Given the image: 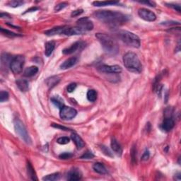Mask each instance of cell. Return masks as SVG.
Instances as JSON below:
<instances>
[{"label": "cell", "instance_id": "obj_4", "mask_svg": "<svg viewBox=\"0 0 181 181\" xmlns=\"http://www.w3.org/2000/svg\"><path fill=\"white\" fill-rule=\"evenodd\" d=\"M118 36L121 41L130 47L138 48L140 47L141 42L139 37L133 33L127 31H120Z\"/></svg>", "mask_w": 181, "mask_h": 181}, {"label": "cell", "instance_id": "obj_10", "mask_svg": "<svg viewBox=\"0 0 181 181\" xmlns=\"http://www.w3.org/2000/svg\"><path fill=\"white\" fill-rule=\"evenodd\" d=\"M101 72L104 73H120L122 71L121 66L119 65H103L98 68Z\"/></svg>", "mask_w": 181, "mask_h": 181}, {"label": "cell", "instance_id": "obj_15", "mask_svg": "<svg viewBox=\"0 0 181 181\" xmlns=\"http://www.w3.org/2000/svg\"><path fill=\"white\" fill-rule=\"evenodd\" d=\"M66 26H57V27H55L53 28L50 29L48 31H46L45 32V34L48 36H52L55 35H62L63 34V31L65 30Z\"/></svg>", "mask_w": 181, "mask_h": 181}, {"label": "cell", "instance_id": "obj_46", "mask_svg": "<svg viewBox=\"0 0 181 181\" xmlns=\"http://www.w3.org/2000/svg\"><path fill=\"white\" fill-rule=\"evenodd\" d=\"M0 17L2 18H9L10 16L8 14H3V13H2V14H0Z\"/></svg>", "mask_w": 181, "mask_h": 181}, {"label": "cell", "instance_id": "obj_38", "mask_svg": "<svg viewBox=\"0 0 181 181\" xmlns=\"http://www.w3.org/2000/svg\"><path fill=\"white\" fill-rule=\"evenodd\" d=\"M72 154L70 153V152H64L62 153L59 156V158L61 159H64V160H66V159H71L72 157Z\"/></svg>", "mask_w": 181, "mask_h": 181}, {"label": "cell", "instance_id": "obj_16", "mask_svg": "<svg viewBox=\"0 0 181 181\" xmlns=\"http://www.w3.org/2000/svg\"><path fill=\"white\" fill-rule=\"evenodd\" d=\"M77 62V58L75 57H72L70 58H68L66 60L62 65H60V68L62 70H67V69L71 68V66L75 65Z\"/></svg>", "mask_w": 181, "mask_h": 181}, {"label": "cell", "instance_id": "obj_1", "mask_svg": "<svg viewBox=\"0 0 181 181\" xmlns=\"http://www.w3.org/2000/svg\"><path fill=\"white\" fill-rule=\"evenodd\" d=\"M94 16L101 22L110 26H121L128 21V17L126 15L113 11H98L94 13Z\"/></svg>", "mask_w": 181, "mask_h": 181}, {"label": "cell", "instance_id": "obj_24", "mask_svg": "<svg viewBox=\"0 0 181 181\" xmlns=\"http://www.w3.org/2000/svg\"><path fill=\"white\" fill-rule=\"evenodd\" d=\"M38 68L36 66H31L29 67L26 68L24 71V76L27 77H31L35 75L36 74L38 73Z\"/></svg>", "mask_w": 181, "mask_h": 181}, {"label": "cell", "instance_id": "obj_18", "mask_svg": "<svg viewBox=\"0 0 181 181\" xmlns=\"http://www.w3.org/2000/svg\"><path fill=\"white\" fill-rule=\"evenodd\" d=\"M71 138L73 142H74V144H75V145L76 146V147L78 149H81L84 147L85 144L80 136L76 134V133H72L71 135Z\"/></svg>", "mask_w": 181, "mask_h": 181}, {"label": "cell", "instance_id": "obj_27", "mask_svg": "<svg viewBox=\"0 0 181 181\" xmlns=\"http://www.w3.org/2000/svg\"><path fill=\"white\" fill-rule=\"evenodd\" d=\"M119 2H113V1H104V2H94L93 5L95 7H105L109 6V5H115L118 4Z\"/></svg>", "mask_w": 181, "mask_h": 181}, {"label": "cell", "instance_id": "obj_35", "mask_svg": "<svg viewBox=\"0 0 181 181\" xmlns=\"http://www.w3.org/2000/svg\"><path fill=\"white\" fill-rule=\"evenodd\" d=\"M68 4L66 3V2H62V3H60L56 5L55 7V12H60V11L62 10L63 9H65V8L67 6Z\"/></svg>", "mask_w": 181, "mask_h": 181}, {"label": "cell", "instance_id": "obj_5", "mask_svg": "<svg viewBox=\"0 0 181 181\" xmlns=\"http://www.w3.org/2000/svg\"><path fill=\"white\" fill-rule=\"evenodd\" d=\"M14 125L15 131L17 134L19 136L21 139L23 140V142H26L28 144H31V139L28 134L27 130H26L24 124L19 119L16 118L14 120Z\"/></svg>", "mask_w": 181, "mask_h": 181}, {"label": "cell", "instance_id": "obj_44", "mask_svg": "<svg viewBox=\"0 0 181 181\" xmlns=\"http://www.w3.org/2000/svg\"><path fill=\"white\" fill-rule=\"evenodd\" d=\"M139 3H141V4H146V5H148V6H149V7H155V4L153 2H150V1H137Z\"/></svg>", "mask_w": 181, "mask_h": 181}, {"label": "cell", "instance_id": "obj_19", "mask_svg": "<svg viewBox=\"0 0 181 181\" xmlns=\"http://www.w3.org/2000/svg\"><path fill=\"white\" fill-rule=\"evenodd\" d=\"M93 169H94V171L96 172L97 174L103 175L108 174V170L106 169L105 166L103 164L99 163V162L94 164V166H93Z\"/></svg>", "mask_w": 181, "mask_h": 181}, {"label": "cell", "instance_id": "obj_45", "mask_svg": "<svg viewBox=\"0 0 181 181\" xmlns=\"http://www.w3.org/2000/svg\"><path fill=\"white\" fill-rule=\"evenodd\" d=\"M38 9L37 7H32V8H31V9H28L27 11H26V13H28V12H35V11H36V10H38Z\"/></svg>", "mask_w": 181, "mask_h": 181}, {"label": "cell", "instance_id": "obj_8", "mask_svg": "<svg viewBox=\"0 0 181 181\" xmlns=\"http://www.w3.org/2000/svg\"><path fill=\"white\" fill-rule=\"evenodd\" d=\"M77 26L81 28L82 30L86 31H91L94 28V23L88 17L81 18L76 21Z\"/></svg>", "mask_w": 181, "mask_h": 181}, {"label": "cell", "instance_id": "obj_33", "mask_svg": "<svg viewBox=\"0 0 181 181\" xmlns=\"http://www.w3.org/2000/svg\"><path fill=\"white\" fill-rule=\"evenodd\" d=\"M9 94H8L7 91L2 90V91L0 92V101H1L2 103L7 100L8 99H9Z\"/></svg>", "mask_w": 181, "mask_h": 181}, {"label": "cell", "instance_id": "obj_11", "mask_svg": "<svg viewBox=\"0 0 181 181\" xmlns=\"http://www.w3.org/2000/svg\"><path fill=\"white\" fill-rule=\"evenodd\" d=\"M85 33V31L82 30L78 26L76 27H69V26H65V30L63 31V35L71 36H76V35H81Z\"/></svg>", "mask_w": 181, "mask_h": 181}, {"label": "cell", "instance_id": "obj_22", "mask_svg": "<svg viewBox=\"0 0 181 181\" xmlns=\"http://www.w3.org/2000/svg\"><path fill=\"white\" fill-rule=\"evenodd\" d=\"M60 81V79L59 76H53L50 77V78L47 79V80L45 81V83H46L47 86H48L50 89V88H53L54 86H55L56 85H57L58 83H59Z\"/></svg>", "mask_w": 181, "mask_h": 181}, {"label": "cell", "instance_id": "obj_40", "mask_svg": "<svg viewBox=\"0 0 181 181\" xmlns=\"http://www.w3.org/2000/svg\"><path fill=\"white\" fill-rule=\"evenodd\" d=\"M168 5V7L172 8L174 10L177 11L178 12H180V6L179 4H166Z\"/></svg>", "mask_w": 181, "mask_h": 181}, {"label": "cell", "instance_id": "obj_34", "mask_svg": "<svg viewBox=\"0 0 181 181\" xmlns=\"http://www.w3.org/2000/svg\"><path fill=\"white\" fill-rule=\"evenodd\" d=\"M100 149H101V151H103V154H104L105 155L108 156H110V157H113V153L111 152V151L110 149H109L107 147V146L102 145V146H100Z\"/></svg>", "mask_w": 181, "mask_h": 181}, {"label": "cell", "instance_id": "obj_14", "mask_svg": "<svg viewBox=\"0 0 181 181\" xmlns=\"http://www.w3.org/2000/svg\"><path fill=\"white\" fill-rule=\"evenodd\" d=\"M175 126V122L171 118H166L164 119L161 124V128L166 132H169Z\"/></svg>", "mask_w": 181, "mask_h": 181}, {"label": "cell", "instance_id": "obj_39", "mask_svg": "<svg viewBox=\"0 0 181 181\" xmlns=\"http://www.w3.org/2000/svg\"><path fill=\"white\" fill-rule=\"evenodd\" d=\"M76 88V84L75 83H71L70 84H69L67 87H66V90L69 93L73 92L75 89Z\"/></svg>", "mask_w": 181, "mask_h": 181}, {"label": "cell", "instance_id": "obj_9", "mask_svg": "<svg viewBox=\"0 0 181 181\" xmlns=\"http://www.w3.org/2000/svg\"><path fill=\"white\" fill-rule=\"evenodd\" d=\"M139 17L146 21H154L156 19V16L153 12L147 9H139L138 10Z\"/></svg>", "mask_w": 181, "mask_h": 181}, {"label": "cell", "instance_id": "obj_20", "mask_svg": "<svg viewBox=\"0 0 181 181\" xmlns=\"http://www.w3.org/2000/svg\"><path fill=\"white\" fill-rule=\"evenodd\" d=\"M17 85L18 89L22 92H26L29 89V83L25 79H18L17 81Z\"/></svg>", "mask_w": 181, "mask_h": 181}, {"label": "cell", "instance_id": "obj_31", "mask_svg": "<svg viewBox=\"0 0 181 181\" xmlns=\"http://www.w3.org/2000/svg\"><path fill=\"white\" fill-rule=\"evenodd\" d=\"M23 1H19V0H14V1H10L7 3V4L9 5V7H18L21 6V5L23 4Z\"/></svg>", "mask_w": 181, "mask_h": 181}, {"label": "cell", "instance_id": "obj_28", "mask_svg": "<svg viewBox=\"0 0 181 181\" xmlns=\"http://www.w3.org/2000/svg\"><path fill=\"white\" fill-rule=\"evenodd\" d=\"M60 178V174L59 173H54V174L47 175L46 176L42 178V180L45 181H56L58 180Z\"/></svg>", "mask_w": 181, "mask_h": 181}, {"label": "cell", "instance_id": "obj_3", "mask_svg": "<svg viewBox=\"0 0 181 181\" xmlns=\"http://www.w3.org/2000/svg\"><path fill=\"white\" fill-rule=\"evenodd\" d=\"M123 64L127 70L133 73L139 74L142 70V65L138 56L134 52H127L123 56Z\"/></svg>", "mask_w": 181, "mask_h": 181}, {"label": "cell", "instance_id": "obj_12", "mask_svg": "<svg viewBox=\"0 0 181 181\" xmlns=\"http://www.w3.org/2000/svg\"><path fill=\"white\" fill-rule=\"evenodd\" d=\"M83 45H84V44L82 42H74V44L71 45L70 47H67V48L64 49L62 50V52H63V54H65V55L72 54V53L75 52L79 49H80Z\"/></svg>", "mask_w": 181, "mask_h": 181}, {"label": "cell", "instance_id": "obj_23", "mask_svg": "<svg viewBox=\"0 0 181 181\" xmlns=\"http://www.w3.org/2000/svg\"><path fill=\"white\" fill-rule=\"evenodd\" d=\"M12 59L11 58L10 55L9 54H6L4 53L2 55L1 57V65H2V69L6 68L8 66V65H9L10 67V65H11V62H12Z\"/></svg>", "mask_w": 181, "mask_h": 181}, {"label": "cell", "instance_id": "obj_30", "mask_svg": "<svg viewBox=\"0 0 181 181\" xmlns=\"http://www.w3.org/2000/svg\"><path fill=\"white\" fill-rule=\"evenodd\" d=\"M0 31H1V33L3 34V35L8 36V37H17V36H20V35H18V34H17L14 33V32L12 31H10L9 30H7V29H4L3 28H0Z\"/></svg>", "mask_w": 181, "mask_h": 181}, {"label": "cell", "instance_id": "obj_42", "mask_svg": "<svg viewBox=\"0 0 181 181\" xmlns=\"http://www.w3.org/2000/svg\"><path fill=\"white\" fill-rule=\"evenodd\" d=\"M150 156V153L149 150H146L144 151V153L143 154V155L142 156V161H147L149 159Z\"/></svg>", "mask_w": 181, "mask_h": 181}, {"label": "cell", "instance_id": "obj_21", "mask_svg": "<svg viewBox=\"0 0 181 181\" xmlns=\"http://www.w3.org/2000/svg\"><path fill=\"white\" fill-rule=\"evenodd\" d=\"M55 43L54 41H49L45 43V55L47 56V57H49V56L52 54L53 50H55Z\"/></svg>", "mask_w": 181, "mask_h": 181}, {"label": "cell", "instance_id": "obj_17", "mask_svg": "<svg viewBox=\"0 0 181 181\" xmlns=\"http://www.w3.org/2000/svg\"><path fill=\"white\" fill-rule=\"evenodd\" d=\"M111 149L114 152H115L117 155L120 156L122 154V149L120 144L118 142L115 138H112L111 142H110Z\"/></svg>", "mask_w": 181, "mask_h": 181}, {"label": "cell", "instance_id": "obj_7", "mask_svg": "<svg viewBox=\"0 0 181 181\" xmlns=\"http://www.w3.org/2000/svg\"><path fill=\"white\" fill-rule=\"evenodd\" d=\"M77 111L71 107L64 106L60 109V117L63 120H71L76 115Z\"/></svg>", "mask_w": 181, "mask_h": 181}, {"label": "cell", "instance_id": "obj_6", "mask_svg": "<svg viewBox=\"0 0 181 181\" xmlns=\"http://www.w3.org/2000/svg\"><path fill=\"white\" fill-rule=\"evenodd\" d=\"M25 63V58L23 55H17L12 58L11 62L10 69L14 74H20L22 71Z\"/></svg>", "mask_w": 181, "mask_h": 181}, {"label": "cell", "instance_id": "obj_29", "mask_svg": "<svg viewBox=\"0 0 181 181\" xmlns=\"http://www.w3.org/2000/svg\"><path fill=\"white\" fill-rule=\"evenodd\" d=\"M86 96L87 99L90 102H94L97 99V92L94 89H90L88 90Z\"/></svg>", "mask_w": 181, "mask_h": 181}, {"label": "cell", "instance_id": "obj_37", "mask_svg": "<svg viewBox=\"0 0 181 181\" xmlns=\"http://www.w3.org/2000/svg\"><path fill=\"white\" fill-rule=\"evenodd\" d=\"M93 158H94V154L89 151H86V153L84 154V155L81 156V159H92Z\"/></svg>", "mask_w": 181, "mask_h": 181}, {"label": "cell", "instance_id": "obj_36", "mask_svg": "<svg viewBox=\"0 0 181 181\" xmlns=\"http://www.w3.org/2000/svg\"><path fill=\"white\" fill-rule=\"evenodd\" d=\"M57 142L60 144H66L70 142V138L66 137H60L59 139H57Z\"/></svg>", "mask_w": 181, "mask_h": 181}, {"label": "cell", "instance_id": "obj_13", "mask_svg": "<svg viewBox=\"0 0 181 181\" xmlns=\"http://www.w3.org/2000/svg\"><path fill=\"white\" fill-rule=\"evenodd\" d=\"M82 174L79 169H73L68 173L67 180L71 181H76L81 179Z\"/></svg>", "mask_w": 181, "mask_h": 181}, {"label": "cell", "instance_id": "obj_26", "mask_svg": "<svg viewBox=\"0 0 181 181\" xmlns=\"http://www.w3.org/2000/svg\"><path fill=\"white\" fill-rule=\"evenodd\" d=\"M51 101L53 104H54L56 107H57L58 108L62 109L64 107L63 100L60 96H58V95L52 97L51 98Z\"/></svg>", "mask_w": 181, "mask_h": 181}, {"label": "cell", "instance_id": "obj_25", "mask_svg": "<svg viewBox=\"0 0 181 181\" xmlns=\"http://www.w3.org/2000/svg\"><path fill=\"white\" fill-rule=\"evenodd\" d=\"M27 171H28V175H29L31 179L32 180H38V178H37V175L35 171H34V169L33 166H32L30 162H28L27 164Z\"/></svg>", "mask_w": 181, "mask_h": 181}, {"label": "cell", "instance_id": "obj_32", "mask_svg": "<svg viewBox=\"0 0 181 181\" xmlns=\"http://www.w3.org/2000/svg\"><path fill=\"white\" fill-rule=\"evenodd\" d=\"M131 159L133 164L137 163V148L135 146H133L131 149Z\"/></svg>", "mask_w": 181, "mask_h": 181}, {"label": "cell", "instance_id": "obj_2", "mask_svg": "<svg viewBox=\"0 0 181 181\" xmlns=\"http://www.w3.org/2000/svg\"><path fill=\"white\" fill-rule=\"evenodd\" d=\"M95 37L100 42L104 51L109 55H115L119 51V46L117 42L110 36L104 33H96Z\"/></svg>", "mask_w": 181, "mask_h": 181}, {"label": "cell", "instance_id": "obj_41", "mask_svg": "<svg viewBox=\"0 0 181 181\" xmlns=\"http://www.w3.org/2000/svg\"><path fill=\"white\" fill-rule=\"evenodd\" d=\"M83 12H84V10L83 9H77V10H75V11H73V12H71V16L72 17H78V16L81 15Z\"/></svg>", "mask_w": 181, "mask_h": 181}, {"label": "cell", "instance_id": "obj_43", "mask_svg": "<svg viewBox=\"0 0 181 181\" xmlns=\"http://www.w3.org/2000/svg\"><path fill=\"white\" fill-rule=\"evenodd\" d=\"M52 126L53 127H55V128L60 129V130H65V131H66V130H69V129L67 128V127L60 125H59V124H52Z\"/></svg>", "mask_w": 181, "mask_h": 181}]
</instances>
